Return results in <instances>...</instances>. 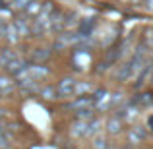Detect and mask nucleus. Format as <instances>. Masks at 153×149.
Listing matches in <instances>:
<instances>
[{
	"mask_svg": "<svg viewBox=\"0 0 153 149\" xmlns=\"http://www.w3.org/2000/svg\"><path fill=\"white\" fill-rule=\"evenodd\" d=\"M151 124H153V118H151Z\"/></svg>",
	"mask_w": 153,
	"mask_h": 149,
	"instance_id": "f03ea898",
	"label": "nucleus"
},
{
	"mask_svg": "<svg viewBox=\"0 0 153 149\" xmlns=\"http://www.w3.org/2000/svg\"><path fill=\"white\" fill-rule=\"evenodd\" d=\"M147 6H149L151 10H153V0H147Z\"/></svg>",
	"mask_w": 153,
	"mask_h": 149,
	"instance_id": "f257e3e1",
	"label": "nucleus"
}]
</instances>
